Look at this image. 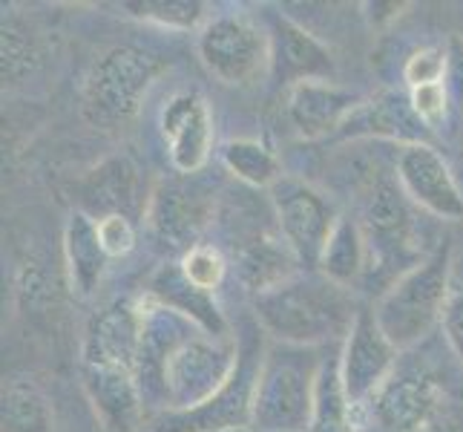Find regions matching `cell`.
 I'll return each mask as SVG.
<instances>
[{
    "instance_id": "obj_34",
    "label": "cell",
    "mask_w": 463,
    "mask_h": 432,
    "mask_svg": "<svg viewBox=\"0 0 463 432\" xmlns=\"http://www.w3.org/2000/svg\"><path fill=\"white\" fill-rule=\"evenodd\" d=\"M446 58H449V67H446V90H449V99L458 107V113L463 116V38L452 35L446 41Z\"/></svg>"
},
{
    "instance_id": "obj_24",
    "label": "cell",
    "mask_w": 463,
    "mask_h": 432,
    "mask_svg": "<svg viewBox=\"0 0 463 432\" xmlns=\"http://www.w3.org/2000/svg\"><path fill=\"white\" fill-rule=\"evenodd\" d=\"M365 263H369V245H365L363 226L348 216H340L317 271L331 283L351 288L365 274V268H369Z\"/></svg>"
},
{
    "instance_id": "obj_15",
    "label": "cell",
    "mask_w": 463,
    "mask_h": 432,
    "mask_svg": "<svg viewBox=\"0 0 463 432\" xmlns=\"http://www.w3.org/2000/svg\"><path fill=\"white\" fill-rule=\"evenodd\" d=\"M340 136L351 139H389L409 148V144H432V130L418 119L409 92L386 90L365 99L351 119L343 124Z\"/></svg>"
},
{
    "instance_id": "obj_20",
    "label": "cell",
    "mask_w": 463,
    "mask_h": 432,
    "mask_svg": "<svg viewBox=\"0 0 463 432\" xmlns=\"http://www.w3.org/2000/svg\"><path fill=\"white\" fill-rule=\"evenodd\" d=\"M78 190H81V207H78V211L90 214L92 219H101L109 214L130 216L141 207L138 168L127 156L107 158L104 165L95 168L87 179L78 185Z\"/></svg>"
},
{
    "instance_id": "obj_12",
    "label": "cell",
    "mask_w": 463,
    "mask_h": 432,
    "mask_svg": "<svg viewBox=\"0 0 463 432\" xmlns=\"http://www.w3.org/2000/svg\"><path fill=\"white\" fill-rule=\"evenodd\" d=\"M158 127L170 153V165L179 173H199L211 158L213 121L211 110L196 90H182L170 95L158 116Z\"/></svg>"
},
{
    "instance_id": "obj_5",
    "label": "cell",
    "mask_w": 463,
    "mask_h": 432,
    "mask_svg": "<svg viewBox=\"0 0 463 432\" xmlns=\"http://www.w3.org/2000/svg\"><path fill=\"white\" fill-rule=\"evenodd\" d=\"M239 349L228 338L196 331L173 351L165 366L167 412H187L207 404L236 370Z\"/></svg>"
},
{
    "instance_id": "obj_11",
    "label": "cell",
    "mask_w": 463,
    "mask_h": 432,
    "mask_svg": "<svg viewBox=\"0 0 463 432\" xmlns=\"http://www.w3.org/2000/svg\"><path fill=\"white\" fill-rule=\"evenodd\" d=\"M397 185L411 205L423 207L438 219L463 216V194L452 176V168L432 144H409L397 156Z\"/></svg>"
},
{
    "instance_id": "obj_26",
    "label": "cell",
    "mask_w": 463,
    "mask_h": 432,
    "mask_svg": "<svg viewBox=\"0 0 463 432\" xmlns=\"http://www.w3.org/2000/svg\"><path fill=\"white\" fill-rule=\"evenodd\" d=\"M4 432H55L52 409L43 389L32 378L4 383Z\"/></svg>"
},
{
    "instance_id": "obj_30",
    "label": "cell",
    "mask_w": 463,
    "mask_h": 432,
    "mask_svg": "<svg viewBox=\"0 0 463 432\" xmlns=\"http://www.w3.org/2000/svg\"><path fill=\"white\" fill-rule=\"evenodd\" d=\"M179 268H182V274L190 283H194L196 288H202V292H207V294H213L216 288L222 285V280H225V274H228L225 257H222L213 245H202V243L184 254Z\"/></svg>"
},
{
    "instance_id": "obj_2",
    "label": "cell",
    "mask_w": 463,
    "mask_h": 432,
    "mask_svg": "<svg viewBox=\"0 0 463 432\" xmlns=\"http://www.w3.org/2000/svg\"><path fill=\"white\" fill-rule=\"evenodd\" d=\"M449 274L452 248L443 243L383 292L374 306V317L397 351L418 346L435 329V323L443 320V309L452 297Z\"/></svg>"
},
{
    "instance_id": "obj_21",
    "label": "cell",
    "mask_w": 463,
    "mask_h": 432,
    "mask_svg": "<svg viewBox=\"0 0 463 432\" xmlns=\"http://www.w3.org/2000/svg\"><path fill=\"white\" fill-rule=\"evenodd\" d=\"M150 297L158 300L162 306L179 312L182 317L194 320V323L207 331L211 338H228V323L222 317L213 294L202 292L190 283L179 265H162L158 274L150 283Z\"/></svg>"
},
{
    "instance_id": "obj_9",
    "label": "cell",
    "mask_w": 463,
    "mask_h": 432,
    "mask_svg": "<svg viewBox=\"0 0 463 432\" xmlns=\"http://www.w3.org/2000/svg\"><path fill=\"white\" fill-rule=\"evenodd\" d=\"M397 349L383 334L374 309H360L354 326L345 334L343 351H340V375L343 389L351 407H360L372 395L380 392L383 383L389 380V372L394 366Z\"/></svg>"
},
{
    "instance_id": "obj_1",
    "label": "cell",
    "mask_w": 463,
    "mask_h": 432,
    "mask_svg": "<svg viewBox=\"0 0 463 432\" xmlns=\"http://www.w3.org/2000/svg\"><path fill=\"white\" fill-rule=\"evenodd\" d=\"M260 326L285 346L317 349L323 343L345 341L360 314L351 288L317 274H294L268 292L253 297Z\"/></svg>"
},
{
    "instance_id": "obj_32",
    "label": "cell",
    "mask_w": 463,
    "mask_h": 432,
    "mask_svg": "<svg viewBox=\"0 0 463 432\" xmlns=\"http://www.w3.org/2000/svg\"><path fill=\"white\" fill-rule=\"evenodd\" d=\"M95 228H99V239L109 260L127 257V254L136 248V226L130 216L109 214V216L95 219Z\"/></svg>"
},
{
    "instance_id": "obj_17",
    "label": "cell",
    "mask_w": 463,
    "mask_h": 432,
    "mask_svg": "<svg viewBox=\"0 0 463 432\" xmlns=\"http://www.w3.org/2000/svg\"><path fill=\"white\" fill-rule=\"evenodd\" d=\"M443 392L432 378H389L374 398V415L389 432H426L438 418Z\"/></svg>"
},
{
    "instance_id": "obj_8",
    "label": "cell",
    "mask_w": 463,
    "mask_h": 432,
    "mask_svg": "<svg viewBox=\"0 0 463 432\" xmlns=\"http://www.w3.org/2000/svg\"><path fill=\"white\" fill-rule=\"evenodd\" d=\"M270 202H274L285 245L294 251L299 265L317 271L328 239L340 222V214L334 211L328 197H323L308 182L291 179V176H282L270 187Z\"/></svg>"
},
{
    "instance_id": "obj_33",
    "label": "cell",
    "mask_w": 463,
    "mask_h": 432,
    "mask_svg": "<svg viewBox=\"0 0 463 432\" xmlns=\"http://www.w3.org/2000/svg\"><path fill=\"white\" fill-rule=\"evenodd\" d=\"M409 99L418 119L429 127V130H438V127L446 121V113H449V90L446 84H429V87H418V90H409Z\"/></svg>"
},
{
    "instance_id": "obj_3",
    "label": "cell",
    "mask_w": 463,
    "mask_h": 432,
    "mask_svg": "<svg viewBox=\"0 0 463 432\" xmlns=\"http://www.w3.org/2000/svg\"><path fill=\"white\" fill-rule=\"evenodd\" d=\"M319 363L323 358L306 346L279 343L265 351L253 389V432H308Z\"/></svg>"
},
{
    "instance_id": "obj_16",
    "label": "cell",
    "mask_w": 463,
    "mask_h": 432,
    "mask_svg": "<svg viewBox=\"0 0 463 432\" xmlns=\"http://www.w3.org/2000/svg\"><path fill=\"white\" fill-rule=\"evenodd\" d=\"M363 101V95L334 82H299L288 87L285 110L302 139H323L328 133H340Z\"/></svg>"
},
{
    "instance_id": "obj_29",
    "label": "cell",
    "mask_w": 463,
    "mask_h": 432,
    "mask_svg": "<svg viewBox=\"0 0 463 432\" xmlns=\"http://www.w3.org/2000/svg\"><path fill=\"white\" fill-rule=\"evenodd\" d=\"M121 9L130 18L167 29H196L204 21L207 4L199 0H127Z\"/></svg>"
},
{
    "instance_id": "obj_22",
    "label": "cell",
    "mask_w": 463,
    "mask_h": 432,
    "mask_svg": "<svg viewBox=\"0 0 463 432\" xmlns=\"http://www.w3.org/2000/svg\"><path fill=\"white\" fill-rule=\"evenodd\" d=\"M63 254H67V271L72 292L87 300L99 292V285L107 274V251L99 239L95 219L84 211H75L63 231Z\"/></svg>"
},
{
    "instance_id": "obj_28",
    "label": "cell",
    "mask_w": 463,
    "mask_h": 432,
    "mask_svg": "<svg viewBox=\"0 0 463 432\" xmlns=\"http://www.w3.org/2000/svg\"><path fill=\"white\" fill-rule=\"evenodd\" d=\"M0 53H4V84H18L32 70L38 67L41 50L35 35L26 29V24L14 14H4V41H0Z\"/></svg>"
},
{
    "instance_id": "obj_23",
    "label": "cell",
    "mask_w": 463,
    "mask_h": 432,
    "mask_svg": "<svg viewBox=\"0 0 463 432\" xmlns=\"http://www.w3.org/2000/svg\"><path fill=\"white\" fill-rule=\"evenodd\" d=\"M285 239L262 236L257 243H250L236 260L239 280L253 294H262L268 288H274L297 274L299 260L288 245H282Z\"/></svg>"
},
{
    "instance_id": "obj_4",
    "label": "cell",
    "mask_w": 463,
    "mask_h": 432,
    "mask_svg": "<svg viewBox=\"0 0 463 432\" xmlns=\"http://www.w3.org/2000/svg\"><path fill=\"white\" fill-rule=\"evenodd\" d=\"M165 70V61L145 46H113L104 53L87 78L84 90V116L92 127L101 130H118L130 124L147 90Z\"/></svg>"
},
{
    "instance_id": "obj_25",
    "label": "cell",
    "mask_w": 463,
    "mask_h": 432,
    "mask_svg": "<svg viewBox=\"0 0 463 432\" xmlns=\"http://www.w3.org/2000/svg\"><path fill=\"white\" fill-rule=\"evenodd\" d=\"M351 412H354V407L348 404L343 389L340 355H326L314 383V412L308 432H354Z\"/></svg>"
},
{
    "instance_id": "obj_6",
    "label": "cell",
    "mask_w": 463,
    "mask_h": 432,
    "mask_svg": "<svg viewBox=\"0 0 463 432\" xmlns=\"http://www.w3.org/2000/svg\"><path fill=\"white\" fill-rule=\"evenodd\" d=\"M202 63L219 82L245 87L253 84L270 67L268 32L242 12H225L199 29Z\"/></svg>"
},
{
    "instance_id": "obj_35",
    "label": "cell",
    "mask_w": 463,
    "mask_h": 432,
    "mask_svg": "<svg viewBox=\"0 0 463 432\" xmlns=\"http://www.w3.org/2000/svg\"><path fill=\"white\" fill-rule=\"evenodd\" d=\"M440 326L446 334V343H449L455 355L463 360V288L460 292H452L449 302H446V309H443Z\"/></svg>"
},
{
    "instance_id": "obj_14",
    "label": "cell",
    "mask_w": 463,
    "mask_h": 432,
    "mask_svg": "<svg viewBox=\"0 0 463 432\" xmlns=\"http://www.w3.org/2000/svg\"><path fill=\"white\" fill-rule=\"evenodd\" d=\"M268 24L270 70L279 78V84L294 87L299 82H331L334 61L323 41H317L306 26H299L282 12H270Z\"/></svg>"
},
{
    "instance_id": "obj_18",
    "label": "cell",
    "mask_w": 463,
    "mask_h": 432,
    "mask_svg": "<svg viewBox=\"0 0 463 432\" xmlns=\"http://www.w3.org/2000/svg\"><path fill=\"white\" fill-rule=\"evenodd\" d=\"M141 343V302L116 300L92 317L84 341V360L121 363L136 370Z\"/></svg>"
},
{
    "instance_id": "obj_31",
    "label": "cell",
    "mask_w": 463,
    "mask_h": 432,
    "mask_svg": "<svg viewBox=\"0 0 463 432\" xmlns=\"http://www.w3.org/2000/svg\"><path fill=\"white\" fill-rule=\"evenodd\" d=\"M446 67H449L446 46H420V50H414L403 63V82H406L409 90L429 87V84H443L446 82Z\"/></svg>"
},
{
    "instance_id": "obj_10",
    "label": "cell",
    "mask_w": 463,
    "mask_h": 432,
    "mask_svg": "<svg viewBox=\"0 0 463 432\" xmlns=\"http://www.w3.org/2000/svg\"><path fill=\"white\" fill-rule=\"evenodd\" d=\"M363 234L369 245V257L380 265H406L414 268L420 260L411 257V202L401 185L389 179L374 182L363 202Z\"/></svg>"
},
{
    "instance_id": "obj_19",
    "label": "cell",
    "mask_w": 463,
    "mask_h": 432,
    "mask_svg": "<svg viewBox=\"0 0 463 432\" xmlns=\"http://www.w3.org/2000/svg\"><path fill=\"white\" fill-rule=\"evenodd\" d=\"M207 222V199L196 190H187L179 185H167L156 190L150 202V226L156 239L167 251L184 254L199 245L196 236Z\"/></svg>"
},
{
    "instance_id": "obj_27",
    "label": "cell",
    "mask_w": 463,
    "mask_h": 432,
    "mask_svg": "<svg viewBox=\"0 0 463 432\" xmlns=\"http://www.w3.org/2000/svg\"><path fill=\"white\" fill-rule=\"evenodd\" d=\"M225 168L250 187H274L282 179V168L274 150H268L257 139H236L222 148Z\"/></svg>"
},
{
    "instance_id": "obj_13",
    "label": "cell",
    "mask_w": 463,
    "mask_h": 432,
    "mask_svg": "<svg viewBox=\"0 0 463 432\" xmlns=\"http://www.w3.org/2000/svg\"><path fill=\"white\" fill-rule=\"evenodd\" d=\"M84 389L104 432H138L147 404L136 370L121 363L84 360Z\"/></svg>"
},
{
    "instance_id": "obj_36",
    "label": "cell",
    "mask_w": 463,
    "mask_h": 432,
    "mask_svg": "<svg viewBox=\"0 0 463 432\" xmlns=\"http://www.w3.org/2000/svg\"><path fill=\"white\" fill-rule=\"evenodd\" d=\"M363 9H369V12H365V18H369L372 26H389L392 21L401 18V12L406 9V4H394V0L383 4V0H374V4H365Z\"/></svg>"
},
{
    "instance_id": "obj_7",
    "label": "cell",
    "mask_w": 463,
    "mask_h": 432,
    "mask_svg": "<svg viewBox=\"0 0 463 432\" xmlns=\"http://www.w3.org/2000/svg\"><path fill=\"white\" fill-rule=\"evenodd\" d=\"M262 360L265 355L257 338H245V346L239 349L233 375L211 401L187 412H162L153 429L156 432H225V429L250 427L253 389H257Z\"/></svg>"
}]
</instances>
